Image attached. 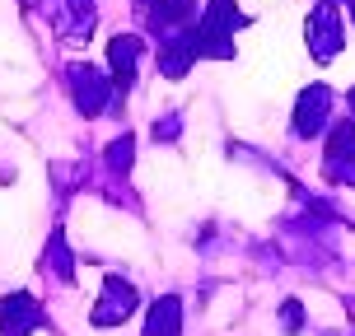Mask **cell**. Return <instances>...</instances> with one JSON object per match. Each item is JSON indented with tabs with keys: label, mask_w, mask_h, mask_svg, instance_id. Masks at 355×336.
I'll list each match as a JSON object with an SVG mask.
<instances>
[{
	"label": "cell",
	"mask_w": 355,
	"mask_h": 336,
	"mask_svg": "<svg viewBox=\"0 0 355 336\" xmlns=\"http://www.w3.org/2000/svg\"><path fill=\"white\" fill-rule=\"evenodd\" d=\"M42 10L52 15L61 37H71V42H85L89 28H94V5H89V0H47Z\"/></svg>",
	"instance_id": "cell-1"
},
{
	"label": "cell",
	"mask_w": 355,
	"mask_h": 336,
	"mask_svg": "<svg viewBox=\"0 0 355 336\" xmlns=\"http://www.w3.org/2000/svg\"><path fill=\"white\" fill-rule=\"evenodd\" d=\"M33 322H37V303L28 294H10V299L0 303V332L5 336H24Z\"/></svg>",
	"instance_id": "cell-2"
},
{
	"label": "cell",
	"mask_w": 355,
	"mask_h": 336,
	"mask_svg": "<svg viewBox=\"0 0 355 336\" xmlns=\"http://www.w3.org/2000/svg\"><path fill=\"white\" fill-rule=\"evenodd\" d=\"M71 89L80 94V107L94 117V112H98V103H103V80L89 71V66H75V71H71Z\"/></svg>",
	"instance_id": "cell-3"
},
{
	"label": "cell",
	"mask_w": 355,
	"mask_h": 336,
	"mask_svg": "<svg viewBox=\"0 0 355 336\" xmlns=\"http://www.w3.org/2000/svg\"><path fill=\"white\" fill-rule=\"evenodd\" d=\"M126 313H131V290H126L122 281H112L107 294H103V303L94 308V322H122Z\"/></svg>",
	"instance_id": "cell-4"
},
{
	"label": "cell",
	"mask_w": 355,
	"mask_h": 336,
	"mask_svg": "<svg viewBox=\"0 0 355 336\" xmlns=\"http://www.w3.org/2000/svg\"><path fill=\"white\" fill-rule=\"evenodd\" d=\"M136 52H141V42H136V37H117V42H112V66H117V75H122V80H131Z\"/></svg>",
	"instance_id": "cell-5"
},
{
	"label": "cell",
	"mask_w": 355,
	"mask_h": 336,
	"mask_svg": "<svg viewBox=\"0 0 355 336\" xmlns=\"http://www.w3.org/2000/svg\"><path fill=\"white\" fill-rule=\"evenodd\" d=\"M173 318H178V303L164 299L159 308H155V318H150V332L155 336H173Z\"/></svg>",
	"instance_id": "cell-6"
},
{
	"label": "cell",
	"mask_w": 355,
	"mask_h": 336,
	"mask_svg": "<svg viewBox=\"0 0 355 336\" xmlns=\"http://www.w3.org/2000/svg\"><path fill=\"white\" fill-rule=\"evenodd\" d=\"M192 0H155V15L159 19H187Z\"/></svg>",
	"instance_id": "cell-7"
}]
</instances>
